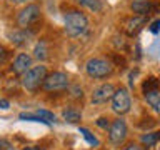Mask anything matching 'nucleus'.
<instances>
[{
  "label": "nucleus",
  "instance_id": "4be33fe9",
  "mask_svg": "<svg viewBox=\"0 0 160 150\" xmlns=\"http://www.w3.org/2000/svg\"><path fill=\"white\" fill-rule=\"evenodd\" d=\"M72 95H73L75 98H82L83 92H82V88H80V87H77V85H75V87H72Z\"/></svg>",
  "mask_w": 160,
  "mask_h": 150
},
{
  "label": "nucleus",
  "instance_id": "aec40b11",
  "mask_svg": "<svg viewBox=\"0 0 160 150\" xmlns=\"http://www.w3.org/2000/svg\"><path fill=\"white\" fill-rule=\"evenodd\" d=\"M157 87H160V83H158V80L155 78V77H148V78L142 83L143 93H145V92H150V90H153V88H157Z\"/></svg>",
  "mask_w": 160,
  "mask_h": 150
},
{
  "label": "nucleus",
  "instance_id": "f8f14e48",
  "mask_svg": "<svg viewBox=\"0 0 160 150\" xmlns=\"http://www.w3.org/2000/svg\"><path fill=\"white\" fill-rule=\"evenodd\" d=\"M145 23H147V17H145V15H135V17L130 18L127 22V25H125V33L130 35V37H135V35L143 28Z\"/></svg>",
  "mask_w": 160,
  "mask_h": 150
},
{
  "label": "nucleus",
  "instance_id": "20e7f679",
  "mask_svg": "<svg viewBox=\"0 0 160 150\" xmlns=\"http://www.w3.org/2000/svg\"><path fill=\"white\" fill-rule=\"evenodd\" d=\"M130 107H132V98H130L128 90L123 87L117 88L112 97V110L118 115H125L130 112Z\"/></svg>",
  "mask_w": 160,
  "mask_h": 150
},
{
  "label": "nucleus",
  "instance_id": "6e6552de",
  "mask_svg": "<svg viewBox=\"0 0 160 150\" xmlns=\"http://www.w3.org/2000/svg\"><path fill=\"white\" fill-rule=\"evenodd\" d=\"M20 120H28V122H40V123H45V125H50L52 122H55V113L48 112L45 108H38V110H33V112H22L18 115Z\"/></svg>",
  "mask_w": 160,
  "mask_h": 150
},
{
  "label": "nucleus",
  "instance_id": "4468645a",
  "mask_svg": "<svg viewBox=\"0 0 160 150\" xmlns=\"http://www.w3.org/2000/svg\"><path fill=\"white\" fill-rule=\"evenodd\" d=\"M160 142V132H147V133H143L142 137H140V143L143 145V147H155Z\"/></svg>",
  "mask_w": 160,
  "mask_h": 150
},
{
  "label": "nucleus",
  "instance_id": "f3484780",
  "mask_svg": "<svg viewBox=\"0 0 160 150\" xmlns=\"http://www.w3.org/2000/svg\"><path fill=\"white\" fill-rule=\"evenodd\" d=\"M33 57L37 58V60H45V58L48 57V47H47V43H45L43 40H38L37 45H35Z\"/></svg>",
  "mask_w": 160,
  "mask_h": 150
},
{
  "label": "nucleus",
  "instance_id": "393cba45",
  "mask_svg": "<svg viewBox=\"0 0 160 150\" xmlns=\"http://www.w3.org/2000/svg\"><path fill=\"white\" fill-rule=\"evenodd\" d=\"M123 150H142V147H140V145H137V143H128Z\"/></svg>",
  "mask_w": 160,
  "mask_h": 150
},
{
  "label": "nucleus",
  "instance_id": "b1692460",
  "mask_svg": "<svg viewBox=\"0 0 160 150\" xmlns=\"http://www.w3.org/2000/svg\"><path fill=\"white\" fill-rule=\"evenodd\" d=\"M160 30V20H157V22H153L152 25H150V32H153V33H157Z\"/></svg>",
  "mask_w": 160,
  "mask_h": 150
},
{
  "label": "nucleus",
  "instance_id": "412c9836",
  "mask_svg": "<svg viewBox=\"0 0 160 150\" xmlns=\"http://www.w3.org/2000/svg\"><path fill=\"white\" fill-rule=\"evenodd\" d=\"M97 125H98V127H102V128L107 130V128L110 127V122H108V118L102 117V118H98V120H97Z\"/></svg>",
  "mask_w": 160,
  "mask_h": 150
},
{
  "label": "nucleus",
  "instance_id": "cd10ccee",
  "mask_svg": "<svg viewBox=\"0 0 160 150\" xmlns=\"http://www.w3.org/2000/svg\"><path fill=\"white\" fill-rule=\"evenodd\" d=\"M8 2H12V3H27V2H30V0H8Z\"/></svg>",
  "mask_w": 160,
  "mask_h": 150
},
{
  "label": "nucleus",
  "instance_id": "9d476101",
  "mask_svg": "<svg viewBox=\"0 0 160 150\" xmlns=\"http://www.w3.org/2000/svg\"><path fill=\"white\" fill-rule=\"evenodd\" d=\"M30 67H32V57L28 53H18L12 63V72L15 75H23Z\"/></svg>",
  "mask_w": 160,
  "mask_h": 150
},
{
  "label": "nucleus",
  "instance_id": "a211bd4d",
  "mask_svg": "<svg viewBox=\"0 0 160 150\" xmlns=\"http://www.w3.org/2000/svg\"><path fill=\"white\" fill-rule=\"evenodd\" d=\"M62 117H63L65 122H68V123H77V122H80V118H82V113L75 108H67V110H63Z\"/></svg>",
  "mask_w": 160,
  "mask_h": 150
},
{
  "label": "nucleus",
  "instance_id": "6ab92c4d",
  "mask_svg": "<svg viewBox=\"0 0 160 150\" xmlns=\"http://www.w3.org/2000/svg\"><path fill=\"white\" fill-rule=\"evenodd\" d=\"M80 133L83 135V137H85V140H87V142H88L90 145H93V147H98V145H100L98 138L95 137V135H93L92 132H90L88 128H85V127H80Z\"/></svg>",
  "mask_w": 160,
  "mask_h": 150
},
{
  "label": "nucleus",
  "instance_id": "ddd939ff",
  "mask_svg": "<svg viewBox=\"0 0 160 150\" xmlns=\"http://www.w3.org/2000/svg\"><path fill=\"white\" fill-rule=\"evenodd\" d=\"M130 8H132L133 13L137 15H147L153 10V3L150 2V0H132V3H130Z\"/></svg>",
  "mask_w": 160,
  "mask_h": 150
},
{
  "label": "nucleus",
  "instance_id": "0eeeda50",
  "mask_svg": "<svg viewBox=\"0 0 160 150\" xmlns=\"http://www.w3.org/2000/svg\"><path fill=\"white\" fill-rule=\"evenodd\" d=\"M40 18V7L38 5H27L25 8H22L17 15V23L22 28H28L30 25H33Z\"/></svg>",
  "mask_w": 160,
  "mask_h": 150
},
{
  "label": "nucleus",
  "instance_id": "7ed1b4c3",
  "mask_svg": "<svg viewBox=\"0 0 160 150\" xmlns=\"http://www.w3.org/2000/svg\"><path fill=\"white\" fill-rule=\"evenodd\" d=\"M85 72L92 78H105L113 72V63L108 58L103 57H93L85 63Z\"/></svg>",
  "mask_w": 160,
  "mask_h": 150
},
{
  "label": "nucleus",
  "instance_id": "dca6fc26",
  "mask_svg": "<svg viewBox=\"0 0 160 150\" xmlns=\"http://www.w3.org/2000/svg\"><path fill=\"white\" fill-rule=\"evenodd\" d=\"M145 100L150 107H153L155 110H160V87L150 90V92H145Z\"/></svg>",
  "mask_w": 160,
  "mask_h": 150
},
{
  "label": "nucleus",
  "instance_id": "39448f33",
  "mask_svg": "<svg viewBox=\"0 0 160 150\" xmlns=\"http://www.w3.org/2000/svg\"><path fill=\"white\" fill-rule=\"evenodd\" d=\"M67 87H68V77L63 72L48 73L43 80V85H42V88L45 92H62Z\"/></svg>",
  "mask_w": 160,
  "mask_h": 150
},
{
  "label": "nucleus",
  "instance_id": "f257e3e1",
  "mask_svg": "<svg viewBox=\"0 0 160 150\" xmlns=\"http://www.w3.org/2000/svg\"><path fill=\"white\" fill-rule=\"evenodd\" d=\"M63 23H65V33L72 38L82 37L88 30V18L78 10H70V12L65 13Z\"/></svg>",
  "mask_w": 160,
  "mask_h": 150
},
{
  "label": "nucleus",
  "instance_id": "a878e982",
  "mask_svg": "<svg viewBox=\"0 0 160 150\" xmlns=\"http://www.w3.org/2000/svg\"><path fill=\"white\" fill-rule=\"evenodd\" d=\"M8 107H10L8 100H5V98H0V108H2V110H7Z\"/></svg>",
  "mask_w": 160,
  "mask_h": 150
},
{
  "label": "nucleus",
  "instance_id": "1a4fd4ad",
  "mask_svg": "<svg viewBox=\"0 0 160 150\" xmlns=\"http://www.w3.org/2000/svg\"><path fill=\"white\" fill-rule=\"evenodd\" d=\"M113 93H115V87H113L112 83L100 85V87H97V88L93 90V93H92V103L100 105V103L108 102V100H112Z\"/></svg>",
  "mask_w": 160,
  "mask_h": 150
},
{
  "label": "nucleus",
  "instance_id": "2eb2a0df",
  "mask_svg": "<svg viewBox=\"0 0 160 150\" xmlns=\"http://www.w3.org/2000/svg\"><path fill=\"white\" fill-rule=\"evenodd\" d=\"M73 2L78 3L80 7H83V8L90 10V12H93V13L102 12V8H103V5H102L100 0H73Z\"/></svg>",
  "mask_w": 160,
  "mask_h": 150
},
{
  "label": "nucleus",
  "instance_id": "f03ea898",
  "mask_svg": "<svg viewBox=\"0 0 160 150\" xmlns=\"http://www.w3.org/2000/svg\"><path fill=\"white\" fill-rule=\"evenodd\" d=\"M47 67L45 65H35V67H30L27 72L22 75V85L25 90L28 92H35L43 85V80L47 77Z\"/></svg>",
  "mask_w": 160,
  "mask_h": 150
},
{
  "label": "nucleus",
  "instance_id": "5701e85b",
  "mask_svg": "<svg viewBox=\"0 0 160 150\" xmlns=\"http://www.w3.org/2000/svg\"><path fill=\"white\" fill-rule=\"evenodd\" d=\"M7 55H8V52H7V48H5V47H2V45H0V63H2L3 60L7 58Z\"/></svg>",
  "mask_w": 160,
  "mask_h": 150
},
{
  "label": "nucleus",
  "instance_id": "bb28decb",
  "mask_svg": "<svg viewBox=\"0 0 160 150\" xmlns=\"http://www.w3.org/2000/svg\"><path fill=\"white\" fill-rule=\"evenodd\" d=\"M22 150H45V148L37 147V145H30V147H25V148H22Z\"/></svg>",
  "mask_w": 160,
  "mask_h": 150
},
{
  "label": "nucleus",
  "instance_id": "9b49d317",
  "mask_svg": "<svg viewBox=\"0 0 160 150\" xmlns=\"http://www.w3.org/2000/svg\"><path fill=\"white\" fill-rule=\"evenodd\" d=\"M7 37L13 45H27L30 42V38H32V32L28 28H17V30L8 32Z\"/></svg>",
  "mask_w": 160,
  "mask_h": 150
},
{
  "label": "nucleus",
  "instance_id": "423d86ee",
  "mask_svg": "<svg viewBox=\"0 0 160 150\" xmlns=\"http://www.w3.org/2000/svg\"><path fill=\"white\" fill-rule=\"evenodd\" d=\"M127 123L123 118H115L108 127V140L112 145H122L127 138Z\"/></svg>",
  "mask_w": 160,
  "mask_h": 150
}]
</instances>
